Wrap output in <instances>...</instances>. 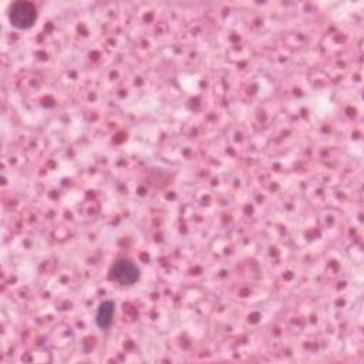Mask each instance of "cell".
Wrapping results in <instances>:
<instances>
[{
  "instance_id": "6da1fadb",
  "label": "cell",
  "mask_w": 364,
  "mask_h": 364,
  "mask_svg": "<svg viewBox=\"0 0 364 364\" xmlns=\"http://www.w3.org/2000/svg\"><path fill=\"white\" fill-rule=\"evenodd\" d=\"M38 17L37 7L31 1H14L9 10V21L17 30L31 28Z\"/></svg>"
},
{
  "instance_id": "7a4b0ae2",
  "label": "cell",
  "mask_w": 364,
  "mask_h": 364,
  "mask_svg": "<svg viewBox=\"0 0 364 364\" xmlns=\"http://www.w3.org/2000/svg\"><path fill=\"white\" fill-rule=\"evenodd\" d=\"M108 277L122 286H132L139 280L141 269L131 259L121 257L111 264Z\"/></svg>"
},
{
  "instance_id": "3957f363",
  "label": "cell",
  "mask_w": 364,
  "mask_h": 364,
  "mask_svg": "<svg viewBox=\"0 0 364 364\" xmlns=\"http://www.w3.org/2000/svg\"><path fill=\"white\" fill-rule=\"evenodd\" d=\"M115 314V303L112 300H104L100 303L95 313V324L101 330H107L111 327Z\"/></svg>"
}]
</instances>
